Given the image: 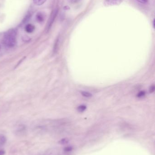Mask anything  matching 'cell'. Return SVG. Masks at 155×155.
<instances>
[{"instance_id":"1","label":"cell","mask_w":155,"mask_h":155,"mask_svg":"<svg viewBox=\"0 0 155 155\" xmlns=\"http://www.w3.org/2000/svg\"><path fill=\"white\" fill-rule=\"evenodd\" d=\"M16 31L11 29L5 33L3 38V43L8 47H13L16 45Z\"/></svg>"},{"instance_id":"2","label":"cell","mask_w":155,"mask_h":155,"mask_svg":"<svg viewBox=\"0 0 155 155\" xmlns=\"http://www.w3.org/2000/svg\"><path fill=\"white\" fill-rule=\"evenodd\" d=\"M58 9H56L51 12V14L49 17L48 22H47L46 25V32H48L50 30V29L52 27V24L54 22V20H55L57 14H58Z\"/></svg>"},{"instance_id":"3","label":"cell","mask_w":155,"mask_h":155,"mask_svg":"<svg viewBox=\"0 0 155 155\" xmlns=\"http://www.w3.org/2000/svg\"><path fill=\"white\" fill-rule=\"evenodd\" d=\"M123 2V0H105L103 5L105 6H119Z\"/></svg>"},{"instance_id":"4","label":"cell","mask_w":155,"mask_h":155,"mask_svg":"<svg viewBox=\"0 0 155 155\" xmlns=\"http://www.w3.org/2000/svg\"><path fill=\"white\" fill-rule=\"evenodd\" d=\"M35 27L32 24H28L25 27V30L27 33H32L35 30Z\"/></svg>"},{"instance_id":"5","label":"cell","mask_w":155,"mask_h":155,"mask_svg":"<svg viewBox=\"0 0 155 155\" xmlns=\"http://www.w3.org/2000/svg\"><path fill=\"white\" fill-rule=\"evenodd\" d=\"M36 20L38 22H43L44 20V15L41 12H39L36 15Z\"/></svg>"},{"instance_id":"6","label":"cell","mask_w":155,"mask_h":155,"mask_svg":"<svg viewBox=\"0 0 155 155\" xmlns=\"http://www.w3.org/2000/svg\"><path fill=\"white\" fill-rule=\"evenodd\" d=\"M6 142V138L2 134H0V147L5 145Z\"/></svg>"},{"instance_id":"7","label":"cell","mask_w":155,"mask_h":155,"mask_svg":"<svg viewBox=\"0 0 155 155\" xmlns=\"http://www.w3.org/2000/svg\"><path fill=\"white\" fill-rule=\"evenodd\" d=\"M46 0H33L34 4L37 6H41L44 4Z\"/></svg>"},{"instance_id":"8","label":"cell","mask_w":155,"mask_h":155,"mask_svg":"<svg viewBox=\"0 0 155 155\" xmlns=\"http://www.w3.org/2000/svg\"><path fill=\"white\" fill-rule=\"evenodd\" d=\"M81 93L83 96L85 97H89L92 96V94L88 92L82 91L81 92Z\"/></svg>"},{"instance_id":"9","label":"cell","mask_w":155,"mask_h":155,"mask_svg":"<svg viewBox=\"0 0 155 155\" xmlns=\"http://www.w3.org/2000/svg\"><path fill=\"white\" fill-rule=\"evenodd\" d=\"M86 107L84 105H81L78 107V110L79 111L81 112L84 111L86 110Z\"/></svg>"},{"instance_id":"10","label":"cell","mask_w":155,"mask_h":155,"mask_svg":"<svg viewBox=\"0 0 155 155\" xmlns=\"http://www.w3.org/2000/svg\"><path fill=\"white\" fill-rule=\"evenodd\" d=\"M58 41H58V39H57V40H56V41L55 43V45H54V52L55 53L56 52L57 49H58Z\"/></svg>"},{"instance_id":"11","label":"cell","mask_w":155,"mask_h":155,"mask_svg":"<svg viewBox=\"0 0 155 155\" xmlns=\"http://www.w3.org/2000/svg\"><path fill=\"white\" fill-rule=\"evenodd\" d=\"M68 140L66 138H65V139H62L60 141V143L61 144H65L68 142Z\"/></svg>"},{"instance_id":"12","label":"cell","mask_w":155,"mask_h":155,"mask_svg":"<svg viewBox=\"0 0 155 155\" xmlns=\"http://www.w3.org/2000/svg\"><path fill=\"white\" fill-rule=\"evenodd\" d=\"M145 95V92L144 91H141L138 94L137 97H143Z\"/></svg>"},{"instance_id":"13","label":"cell","mask_w":155,"mask_h":155,"mask_svg":"<svg viewBox=\"0 0 155 155\" xmlns=\"http://www.w3.org/2000/svg\"><path fill=\"white\" fill-rule=\"evenodd\" d=\"M138 2H140L142 4H146L148 2V0H136Z\"/></svg>"},{"instance_id":"14","label":"cell","mask_w":155,"mask_h":155,"mask_svg":"<svg viewBox=\"0 0 155 155\" xmlns=\"http://www.w3.org/2000/svg\"><path fill=\"white\" fill-rule=\"evenodd\" d=\"M155 90V86L154 85H152V86H151V87L150 88V93H153Z\"/></svg>"},{"instance_id":"15","label":"cell","mask_w":155,"mask_h":155,"mask_svg":"<svg viewBox=\"0 0 155 155\" xmlns=\"http://www.w3.org/2000/svg\"><path fill=\"white\" fill-rule=\"evenodd\" d=\"M72 149H73L72 147H67V148H66L65 151H69L72 150Z\"/></svg>"},{"instance_id":"16","label":"cell","mask_w":155,"mask_h":155,"mask_svg":"<svg viewBox=\"0 0 155 155\" xmlns=\"http://www.w3.org/2000/svg\"><path fill=\"white\" fill-rule=\"evenodd\" d=\"M5 153V151L3 150H1L0 151V155H4Z\"/></svg>"},{"instance_id":"17","label":"cell","mask_w":155,"mask_h":155,"mask_svg":"<svg viewBox=\"0 0 155 155\" xmlns=\"http://www.w3.org/2000/svg\"><path fill=\"white\" fill-rule=\"evenodd\" d=\"M64 9L65 10H68V9H69L70 8L69 6H65V7H64Z\"/></svg>"},{"instance_id":"18","label":"cell","mask_w":155,"mask_h":155,"mask_svg":"<svg viewBox=\"0 0 155 155\" xmlns=\"http://www.w3.org/2000/svg\"><path fill=\"white\" fill-rule=\"evenodd\" d=\"M155 20L154 19L153 20V27L154 28H155Z\"/></svg>"},{"instance_id":"19","label":"cell","mask_w":155,"mask_h":155,"mask_svg":"<svg viewBox=\"0 0 155 155\" xmlns=\"http://www.w3.org/2000/svg\"><path fill=\"white\" fill-rule=\"evenodd\" d=\"M1 46L0 45V50H1Z\"/></svg>"}]
</instances>
